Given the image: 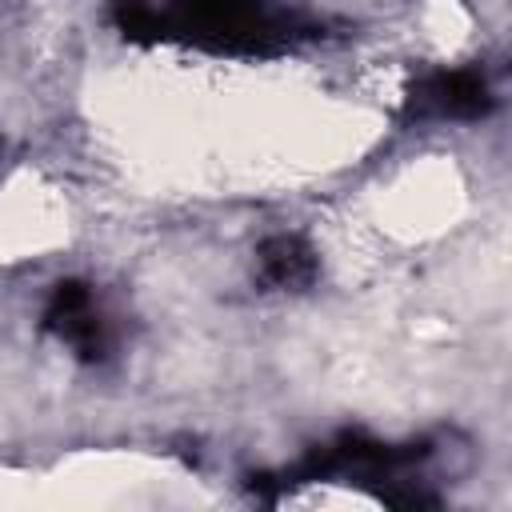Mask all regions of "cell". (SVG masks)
Here are the masks:
<instances>
[{
    "mask_svg": "<svg viewBox=\"0 0 512 512\" xmlns=\"http://www.w3.org/2000/svg\"><path fill=\"white\" fill-rule=\"evenodd\" d=\"M184 28L220 36V40H260L288 28L268 0H176Z\"/></svg>",
    "mask_w": 512,
    "mask_h": 512,
    "instance_id": "cell-1",
    "label": "cell"
},
{
    "mask_svg": "<svg viewBox=\"0 0 512 512\" xmlns=\"http://www.w3.org/2000/svg\"><path fill=\"white\" fill-rule=\"evenodd\" d=\"M44 324L88 364L104 360L108 356V324L96 308V296L92 288L76 284V280H64L56 284L48 308H44Z\"/></svg>",
    "mask_w": 512,
    "mask_h": 512,
    "instance_id": "cell-2",
    "label": "cell"
},
{
    "mask_svg": "<svg viewBox=\"0 0 512 512\" xmlns=\"http://www.w3.org/2000/svg\"><path fill=\"white\" fill-rule=\"evenodd\" d=\"M488 104H492V92H488L484 76L472 68L432 72L408 96V112L424 116V120H464V116L488 112Z\"/></svg>",
    "mask_w": 512,
    "mask_h": 512,
    "instance_id": "cell-3",
    "label": "cell"
},
{
    "mask_svg": "<svg viewBox=\"0 0 512 512\" xmlns=\"http://www.w3.org/2000/svg\"><path fill=\"white\" fill-rule=\"evenodd\" d=\"M256 264H260V280L272 288H308L316 280V252L292 232L268 236L256 252Z\"/></svg>",
    "mask_w": 512,
    "mask_h": 512,
    "instance_id": "cell-4",
    "label": "cell"
}]
</instances>
